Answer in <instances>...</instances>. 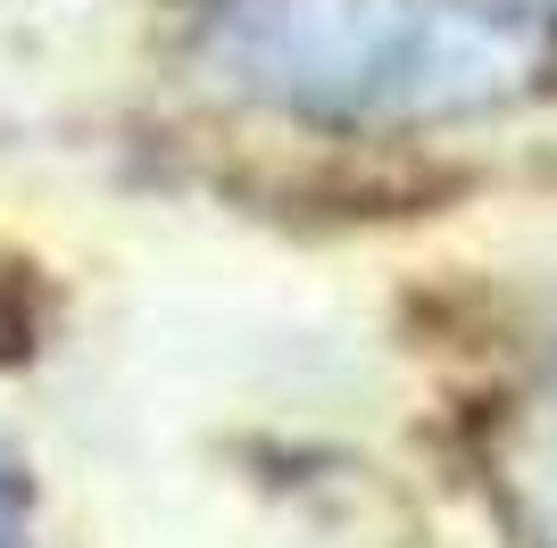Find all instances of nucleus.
Segmentation results:
<instances>
[{"label":"nucleus","instance_id":"1","mask_svg":"<svg viewBox=\"0 0 557 548\" xmlns=\"http://www.w3.org/2000/svg\"><path fill=\"white\" fill-rule=\"evenodd\" d=\"M184 50L216 91L308 125H449L549 75L533 0H184Z\"/></svg>","mask_w":557,"mask_h":548},{"label":"nucleus","instance_id":"2","mask_svg":"<svg viewBox=\"0 0 557 548\" xmlns=\"http://www.w3.org/2000/svg\"><path fill=\"white\" fill-rule=\"evenodd\" d=\"M499 482H508V499H516V524L533 532L541 548H557V415L524 424L499 449Z\"/></svg>","mask_w":557,"mask_h":548},{"label":"nucleus","instance_id":"3","mask_svg":"<svg viewBox=\"0 0 557 548\" xmlns=\"http://www.w3.org/2000/svg\"><path fill=\"white\" fill-rule=\"evenodd\" d=\"M0 548H17V490H9V474H0Z\"/></svg>","mask_w":557,"mask_h":548}]
</instances>
